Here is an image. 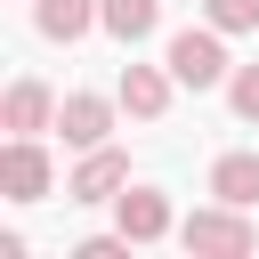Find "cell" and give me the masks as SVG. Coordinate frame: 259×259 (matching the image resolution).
<instances>
[{"instance_id": "cell-1", "label": "cell", "mask_w": 259, "mask_h": 259, "mask_svg": "<svg viewBox=\"0 0 259 259\" xmlns=\"http://www.w3.org/2000/svg\"><path fill=\"white\" fill-rule=\"evenodd\" d=\"M178 243H186L194 259H243V251H259V227H251L235 202H219V210H194V219L178 227Z\"/></svg>"}, {"instance_id": "cell-2", "label": "cell", "mask_w": 259, "mask_h": 259, "mask_svg": "<svg viewBox=\"0 0 259 259\" xmlns=\"http://www.w3.org/2000/svg\"><path fill=\"white\" fill-rule=\"evenodd\" d=\"M170 81H186V89H219L227 81V49H219V24H186V32H170Z\"/></svg>"}, {"instance_id": "cell-3", "label": "cell", "mask_w": 259, "mask_h": 259, "mask_svg": "<svg viewBox=\"0 0 259 259\" xmlns=\"http://www.w3.org/2000/svg\"><path fill=\"white\" fill-rule=\"evenodd\" d=\"M121 186H130V154H113V146H89V154H81V170L65 178V194H73V202H113Z\"/></svg>"}, {"instance_id": "cell-4", "label": "cell", "mask_w": 259, "mask_h": 259, "mask_svg": "<svg viewBox=\"0 0 259 259\" xmlns=\"http://www.w3.org/2000/svg\"><path fill=\"white\" fill-rule=\"evenodd\" d=\"M57 121V97H49V81H16L8 97H0V130H16V138H40Z\"/></svg>"}, {"instance_id": "cell-5", "label": "cell", "mask_w": 259, "mask_h": 259, "mask_svg": "<svg viewBox=\"0 0 259 259\" xmlns=\"http://www.w3.org/2000/svg\"><path fill=\"white\" fill-rule=\"evenodd\" d=\"M57 130H65V146H105V130H113V105L105 97H89V89H73L65 105H57Z\"/></svg>"}, {"instance_id": "cell-6", "label": "cell", "mask_w": 259, "mask_h": 259, "mask_svg": "<svg viewBox=\"0 0 259 259\" xmlns=\"http://www.w3.org/2000/svg\"><path fill=\"white\" fill-rule=\"evenodd\" d=\"M0 186H8V202H40V194H49V154H40L32 138H8Z\"/></svg>"}, {"instance_id": "cell-7", "label": "cell", "mask_w": 259, "mask_h": 259, "mask_svg": "<svg viewBox=\"0 0 259 259\" xmlns=\"http://www.w3.org/2000/svg\"><path fill=\"white\" fill-rule=\"evenodd\" d=\"M113 210H121V235H130V243H162V235H170V202H162L154 186L113 194Z\"/></svg>"}, {"instance_id": "cell-8", "label": "cell", "mask_w": 259, "mask_h": 259, "mask_svg": "<svg viewBox=\"0 0 259 259\" xmlns=\"http://www.w3.org/2000/svg\"><path fill=\"white\" fill-rule=\"evenodd\" d=\"M210 194L235 202V210H251L259 202V154H219L210 162Z\"/></svg>"}, {"instance_id": "cell-9", "label": "cell", "mask_w": 259, "mask_h": 259, "mask_svg": "<svg viewBox=\"0 0 259 259\" xmlns=\"http://www.w3.org/2000/svg\"><path fill=\"white\" fill-rule=\"evenodd\" d=\"M121 105H130L138 121H162V113H170V81H162L154 65H121Z\"/></svg>"}, {"instance_id": "cell-10", "label": "cell", "mask_w": 259, "mask_h": 259, "mask_svg": "<svg viewBox=\"0 0 259 259\" xmlns=\"http://www.w3.org/2000/svg\"><path fill=\"white\" fill-rule=\"evenodd\" d=\"M97 24H105L121 49H138V40L162 24V0H105V8H97Z\"/></svg>"}, {"instance_id": "cell-11", "label": "cell", "mask_w": 259, "mask_h": 259, "mask_svg": "<svg viewBox=\"0 0 259 259\" xmlns=\"http://www.w3.org/2000/svg\"><path fill=\"white\" fill-rule=\"evenodd\" d=\"M97 8H105V0H32V24H40L49 40H81V32L97 24Z\"/></svg>"}, {"instance_id": "cell-12", "label": "cell", "mask_w": 259, "mask_h": 259, "mask_svg": "<svg viewBox=\"0 0 259 259\" xmlns=\"http://www.w3.org/2000/svg\"><path fill=\"white\" fill-rule=\"evenodd\" d=\"M227 105H235L243 121H259V65H243V73H227Z\"/></svg>"}, {"instance_id": "cell-13", "label": "cell", "mask_w": 259, "mask_h": 259, "mask_svg": "<svg viewBox=\"0 0 259 259\" xmlns=\"http://www.w3.org/2000/svg\"><path fill=\"white\" fill-rule=\"evenodd\" d=\"M202 8H210L219 32H251V24H259V0H202Z\"/></svg>"}, {"instance_id": "cell-14", "label": "cell", "mask_w": 259, "mask_h": 259, "mask_svg": "<svg viewBox=\"0 0 259 259\" xmlns=\"http://www.w3.org/2000/svg\"><path fill=\"white\" fill-rule=\"evenodd\" d=\"M73 259H130V235H89L73 243Z\"/></svg>"}]
</instances>
